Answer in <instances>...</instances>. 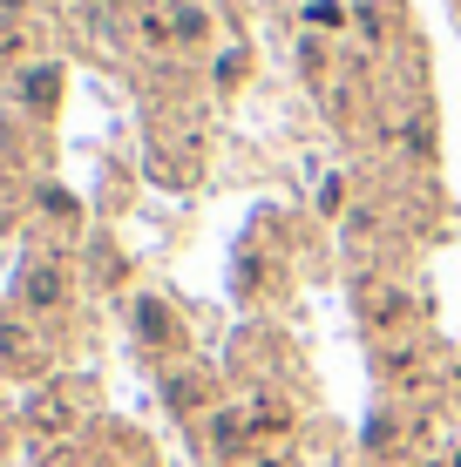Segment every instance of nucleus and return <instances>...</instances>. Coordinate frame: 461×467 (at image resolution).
Returning a JSON list of instances; mask_svg holds the SVG:
<instances>
[{
	"mask_svg": "<svg viewBox=\"0 0 461 467\" xmlns=\"http://www.w3.org/2000/svg\"><path fill=\"white\" fill-rule=\"evenodd\" d=\"M27 298H35V305H55V298H61V271H35V285H27Z\"/></svg>",
	"mask_w": 461,
	"mask_h": 467,
	"instance_id": "obj_1",
	"label": "nucleus"
}]
</instances>
